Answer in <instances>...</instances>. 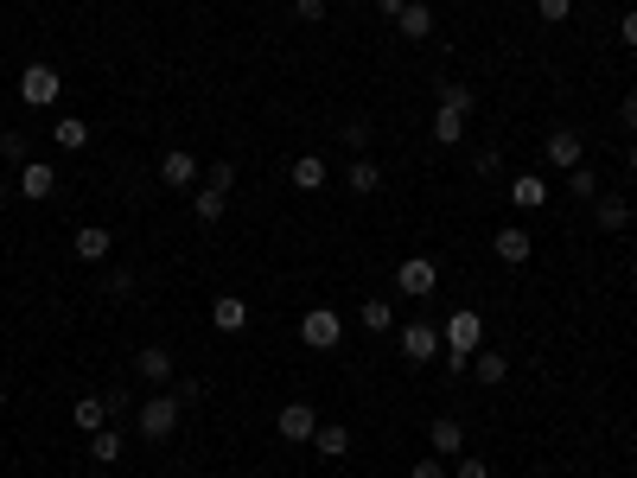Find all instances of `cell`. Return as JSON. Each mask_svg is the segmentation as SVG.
<instances>
[{"instance_id": "1", "label": "cell", "mask_w": 637, "mask_h": 478, "mask_svg": "<svg viewBox=\"0 0 637 478\" xmlns=\"http://www.w3.org/2000/svg\"><path fill=\"white\" fill-rule=\"evenodd\" d=\"M440 345H446L440 357H446V370H453V377H459V370H472V351L485 345V319H478L472 306L446 313V326H440Z\"/></svg>"}, {"instance_id": "2", "label": "cell", "mask_w": 637, "mask_h": 478, "mask_svg": "<svg viewBox=\"0 0 637 478\" xmlns=\"http://www.w3.org/2000/svg\"><path fill=\"white\" fill-rule=\"evenodd\" d=\"M58 96H64V77L51 71V64H26L20 71V102L26 109H51Z\"/></svg>"}, {"instance_id": "3", "label": "cell", "mask_w": 637, "mask_h": 478, "mask_svg": "<svg viewBox=\"0 0 637 478\" xmlns=\"http://www.w3.org/2000/svg\"><path fill=\"white\" fill-rule=\"evenodd\" d=\"M179 415H185L179 396H166V389H160V396H147L141 402V440H166L172 428H179Z\"/></svg>"}, {"instance_id": "4", "label": "cell", "mask_w": 637, "mask_h": 478, "mask_svg": "<svg viewBox=\"0 0 637 478\" xmlns=\"http://www.w3.org/2000/svg\"><path fill=\"white\" fill-rule=\"evenodd\" d=\"M300 338L313 351H338V338H344V319H338V306H313V313L300 319Z\"/></svg>"}, {"instance_id": "5", "label": "cell", "mask_w": 637, "mask_h": 478, "mask_svg": "<svg viewBox=\"0 0 637 478\" xmlns=\"http://www.w3.org/2000/svg\"><path fill=\"white\" fill-rule=\"evenodd\" d=\"M395 338H402V357H408V364H434V357L446 351V345H440V326H427V319H415V326H402Z\"/></svg>"}, {"instance_id": "6", "label": "cell", "mask_w": 637, "mask_h": 478, "mask_svg": "<svg viewBox=\"0 0 637 478\" xmlns=\"http://www.w3.org/2000/svg\"><path fill=\"white\" fill-rule=\"evenodd\" d=\"M542 153H548V166H561V173H574V166H587V141H580L574 128H555L542 141Z\"/></svg>"}, {"instance_id": "7", "label": "cell", "mask_w": 637, "mask_h": 478, "mask_svg": "<svg viewBox=\"0 0 637 478\" xmlns=\"http://www.w3.org/2000/svg\"><path fill=\"white\" fill-rule=\"evenodd\" d=\"M395 287H402V294H415V300H427L440 287V268L427 262V255H408L402 268H395Z\"/></svg>"}, {"instance_id": "8", "label": "cell", "mask_w": 637, "mask_h": 478, "mask_svg": "<svg viewBox=\"0 0 637 478\" xmlns=\"http://www.w3.org/2000/svg\"><path fill=\"white\" fill-rule=\"evenodd\" d=\"M20 198H32V204H45L51 192H58V166H45V160H26L20 166V185H13Z\"/></svg>"}, {"instance_id": "9", "label": "cell", "mask_w": 637, "mask_h": 478, "mask_svg": "<svg viewBox=\"0 0 637 478\" xmlns=\"http://www.w3.org/2000/svg\"><path fill=\"white\" fill-rule=\"evenodd\" d=\"M274 428H281V440H294V447H306V440L319 434V415H313V408H306V402H287Z\"/></svg>"}, {"instance_id": "10", "label": "cell", "mask_w": 637, "mask_h": 478, "mask_svg": "<svg viewBox=\"0 0 637 478\" xmlns=\"http://www.w3.org/2000/svg\"><path fill=\"white\" fill-rule=\"evenodd\" d=\"M427 453H440V459H459V453H466V428H459L453 415H440L434 428H427Z\"/></svg>"}, {"instance_id": "11", "label": "cell", "mask_w": 637, "mask_h": 478, "mask_svg": "<svg viewBox=\"0 0 637 478\" xmlns=\"http://www.w3.org/2000/svg\"><path fill=\"white\" fill-rule=\"evenodd\" d=\"M491 249H497V262L523 268V262H529V249H536V243H529V230H523V224H504V230L491 236Z\"/></svg>"}, {"instance_id": "12", "label": "cell", "mask_w": 637, "mask_h": 478, "mask_svg": "<svg viewBox=\"0 0 637 478\" xmlns=\"http://www.w3.org/2000/svg\"><path fill=\"white\" fill-rule=\"evenodd\" d=\"M134 370H141V383L166 389V383H172V351H166V345H141V357H134Z\"/></svg>"}, {"instance_id": "13", "label": "cell", "mask_w": 637, "mask_h": 478, "mask_svg": "<svg viewBox=\"0 0 637 478\" xmlns=\"http://www.w3.org/2000/svg\"><path fill=\"white\" fill-rule=\"evenodd\" d=\"M109 415H115V396H77V408H71V421H77L83 434L109 428Z\"/></svg>"}, {"instance_id": "14", "label": "cell", "mask_w": 637, "mask_h": 478, "mask_svg": "<svg viewBox=\"0 0 637 478\" xmlns=\"http://www.w3.org/2000/svg\"><path fill=\"white\" fill-rule=\"evenodd\" d=\"M211 326H217V332H243V326H249L243 294H217V300H211Z\"/></svg>"}, {"instance_id": "15", "label": "cell", "mask_w": 637, "mask_h": 478, "mask_svg": "<svg viewBox=\"0 0 637 478\" xmlns=\"http://www.w3.org/2000/svg\"><path fill=\"white\" fill-rule=\"evenodd\" d=\"M160 179H166V185H179V192H185V185L198 179V160H192L185 147H166V153H160Z\"/></svg>"}, {"instance_id": "16", "label": "cell", "mask_w": 637, "mask_h": 478, "mask_svg": "<svg viewBox=\"0 0 637 478\" xmlns=\"http://www.w3.org/2000/svg\"><path fill=\"white\" fill-rule=\"evenodd\" d=\"M71 249L83 255V262H109V249H115V236L102 230V224H83L77 236H71Z\"/></svg>"}, {"instance_id": "17", "label": "cell", "mask_w": 637, "mask_h": 478, "mask_svg": "<svg viewBox=\"0 0 637 478\" xmlns=\"http://www.w3.org/2000/svg\"><path fill=\"white\" fill-rule=\"evenodd\" d=\"M510 204H516V211H542V204H548V185H542L536 173H516V179H510Z\"/></svg>"}, {"instance_id": "18", "label": "cell", "mask_w": 637, "mask_h": 478, "mask_svg": "<svg viewBox=\"0 0 637 478\" xmlns=\"http://www.w3.org/2000/svg\"><path fill=\"white\" fill-rule=\"evenodd\" d=\"M593 217H599V230H625V224H631V198L599 192V198H593Z\"/></svg>"}, {"instance_id": "19", "label": "cell", "mask_w": 637, "mask_h": 478, "mask_svg": "<svg viewBox=\"0 0 637 478\" xmlns=\"http://www.w3.org/2000/svg\"><path fill=\"white\" fill-rule=\"evenodd\" d=\"M313 447H319V459H344V453H351V428H338V421H319Z\"/></svg>"}, {"instance_id": "20", "label": "cell", "mask_w": 637, "mask_h": 478, "mask_svg": "<svg viewBox=\"0 0 637 478\" xmlns=\"http://www.w3.org/2000/svg\"><path fill=\"white\" fill-rule=\"evenodd\" d=\"M51 141H58L64 153H83V147H90V122H77V115H58V128H51Z\"/></svg>"}, {"instance_id": "21", "label": "cell", "mask_w": 637, "mask_h": 478, "mask_svg": "<svg viewBox=\"0 0 637 478\" xmlns=\"http://www.w3.org/2000/svg\"><path fill=\"white\" fill-rule=\"evenodd\" d=\"M395 26H402L408 39H427V32H434V13H427V0H408V7L395 13Z\"/></svg>"}, {"instance_id": "22", "label": "cell", "mask_w": 637, "mask_h": 478, "mask_svg": "<svg viewBox=\"0 0 637 478\" xmlns=\"http://www.w3.org/2000/svg\"><path fill=\"white\" fill-rule=\"evenodd\" d=\"M90 459L96 466H115V459H122V428H96L90 434Z\"/></svg>"}, {"instance_id": "23", "label": "cell", "mask_w": 637, "mask_h": 478, "mask_svg": "<svg viewBox=\"0 0 637 478\" xmlns=\"http://www.w3.org/2000/svg\"><path fill=\"white\" fill-rule=\"evenodd\" d=\"M357 319H364V332H370V338L395 332V306H389V300H364V313H357Z\"/></svg>"}, {"instance_id": "24", "label": "cell", "mask_w": 637, "mask_h": 478, "mask_svg": "<svg viewBox=\"0 0 637 478\" xmlns=\"http://www.w3.org/2000/svg\"><path fill=\"white\" fill-rule=\"evenodd\" d=\"M294 185H300V192H319V185H325V160H319V153H300V160H294Z\"/></svg>"}, {"instance_id": "25", "label": "cell", "mask_w": 637, "mask_h": 478, "mask_svg": "<svg viewBox=\"0 0 637 478\" xmlns=\"http://www.w3.org/2000/svg\"><path fill=\"white\" fill-rule=\"evenodd\" d=\"M192 211L204 217V224H217V217H223V211H230V192H217V185H204V192L192 198Z\"/></svg>"}, {"instance_id": "26", "label": "cell", "mask_w": 637, "mask_h": 478, "mask_svg": "<svg viewBox=\"0 0 637 478\" xmlns=\"http://www.w3.org/2000/svg\"><path fill=\"white\" fill-rule=\"evenodd\" d=\"M434 141H440V147H453V141H466V115H453V109H440V115H434Z\"/></svg>"}, {"instance_id": "27", "label": "cell", "mask_w": 637, "mask_h": 478, "mask_svg": "<svg viewBox=\"0 0 637 478\" xmlns=\"http://www.w3.org/2000/svg\"><path fill=\"white\" fill-rule=\"evenodd\" d=\"M440 109H453V115H472V109H478V96L466 90V83H440Z\"/></svg>"}, {"instance_id": "28", "label": "cell", "mask_w": 637, "mask_h": 478, "mask_svg": "<svg viewBox=\"0 0 637 478\" xmlns=\"http://www.w3.org/2000/svg\"><path fill=\"white\" fill-rule=\"evenodd\" d=\"M344 179H351V192H357V198H370L376 185H383V173H376V160H357V166H351V173H344Z\"/></svg>"}, {"instance_id": "29", "label": "cell", "mask_w": 637, "mask_h": 478, "mask_svg": "<svg viewBox=\"0 0 637 478\" xmlns=\"http://www.w3.org/2000/svg\"><path fill=\"white\" fill-rule=\"evenodd\" d=\"M510 377V357L504 351H478V383H504Z\"/></svg>"}, {"instance_id": "30", "label": "cell", "mask_w": 637, "mask_h": 478, "mask_svg": "<svg viewBox=\"0 0 637 478\" xmlns=\"http://www.w3.org/2000/svg\"><path fill=\"white\" fill-rule=\"evenodd\" d=\"M0 160H7V166H26V160H32V141H26L20 128H13V134H0Z\"/></svg>"}, {"instance_id": "31", "label": "cell", "mask_w": 637, "mask_h": 478, "mask_svg": "<svg viewBox=\"0 0 637 478\" xmlns=\"http://www.w3.org/2000/svg\"><path fill=\"white\" fill-rule=\"evenodd\" d=\"M567 192H574V198H599V173H593V166H574V173H567Z\"/></svg>"}, {"instance_id": "32", "label": "cell", "mask_w": 637, "mask_h": 478, "mask_svg": "<svg viewBox=\"0 0 637 478\" xmlns=\"http://www.w3.org/2000/svg\"><path fill=\"white\" fill-rule=\"evenodd\" d=\"M344 147H357V153L370 147V122H364V115H351V122H344Z\"/></svg>"}, {"instance_id": "33", "label": "cell", "mask_w": 637, "mask_h": 478, "mask_svg": "<svg viewBox=\"0 0 637 478\" xmlns=\"http://www.w3.org/2000/svg\"><path fill=\"white\" fill-rule=\"evenodd\" d=\"M102 294H115V300H128L134 294V268H115L109 281H102Z\"/></svg>"}, {"instance_id": "34", "label": "cell", "mask_w": 637, "mask_h": 478, "mask_svg": "<svg viewBox=\"0 0 637 478\" xmlns=\"http://www.w3.org/2000/svg\"><path fill=\"white\" fill-rule=\"evenodd\" d=\"M453 478H491V466L478 453H459V466H453Z\"/></svg>"}, {"instance_id": "35", "label": "cell", "mask_w": 637, "mask_h": 478, "mask_svg": "<svg viewBox=\"0 0 637 478\" xmlns=\"http://www.w3.org/2000/svg\"><path fill=\"white\" fill-rule=\"evenodd\" d=\"M536 13H542V20H548V26H561V20H567V13H574V0H536Z\"/></svg>"}, {"instance_id": "36", "label": "cell", "mask_w": 637, "mask_h": 478, "mask_svg": "<svg viewBox=\"0 0 637 478\" xmlns=\"http://www.w3.org/2000/svg\"><path fill=\"white\" fill-rule=\"evenodd\" d=\"M408 478H446V459L427 453V459H415V472H408Z\"/></svg>"}, {"instance_id": "37", "label": "cell", "mask_w": 637, "mask_h": 478, "mask_svg": "<svg viewBox=\"0 0 637 478\" xmlns=\"http://www.w3.org/2000/svg\"><path fill=\"white\" fill-rule=\"evenodd\" d=\"M294 13H300L306 26H319V20H325V0H294Z\"/></svg>"}, {"instance_id": "38", "label": "cell", "mask_w": 637, "mask_h": 478, "mask_svg": "<svg viewBox=\"0 0 637 478\" xmlns=\"http://www.w3.org/2000/svg\"><path fill=\"white\" fill-rule=\"evenodd\" d=\"M497 166H504V160H497V153L485 147V153H478V160H472V173H478V179H497Z\"/></svg>"}, {"instance_id": "39", "label": "cell", "mask_w": 637, "mask_h": 478, "mask_svg": "<svg viewBox=\"0 0 637 478\" xmlns=\"http://www.w3.org/2000/svg\"><path fill=\"white\" fill-rule=\"evenodd\" d=\"M211 185H217V192H230V185H236V166L217 160V166H211Z\"/></svg>"}, {"instance_id": "40", "label": "cell", "mask_w": 637, "mask_h": 478, "mask_svg": "<svg viewBox=\"0 0 637 478\" xmlns=\"http://www.w3.org/2000/svg\"><path fill=\"white\" fill-rule=\"evenodd\" d=\"M618 39H625V51H637V7L625 13V26H618Z\"/></svg>"}, {"instance_id": "41", "label": "cell", "mask_w": 637, "mask_h": 478, "mask_svg": "<svg viewBox=\"0 0 637 478\" xmlns=\"http://www.w3.org/2000/svg\"><path fill=\"white\" fill-rule=\"evenodd\" d=\"M618 122H625V128L637 134V96H625V109H618Z\"/></svg>"}, {"instance_id": "42", "label": "cell", "mask_w": 637, "mask_h": 478, "mask_svg": "<svg viewBox=\"0 0 637 478\" xmlns=\"http://www.w3.org/2000/svg\"><path fill=\"white\" fill-rule=\"evenodd\" d=\"M376 7H383V13H389V20H395V13H402V7H408V0H376Z\"/></svg>"}, {"instance_id": "43", "label": "cell", "mask_w": 637, "mask_h": 478, "mask_svg": "<svg viewBox=\"0 0 637 478\" xmlns=\"http://www.w3.org/2000/svg\"><path fill=\"white\" fill-rule=\"evenodd\" d=\"M13 198V185H7V173H0V204H7Z\"/></svg>"}, {"instance_id": "44", "label": "cell", "mask_w": 637, "mask_h": 478, "mask_svg": "<svg viewBox=\"0 0 637 478\" xmlns=\"http://www.w3.org/2000/svg\"><path fill=\"white\" fill-rule=\"evenodd\" d=\"M631 173H637V147H631Z\"/></svg>"}, {"instance_id": "45", "label": "cell", "mask_w": 637, "mask_h": 478, "mask_svg": "<svg viewBox=\"0 0 637 478\" xmlns=\"http://www.w3.org/2000/svg\"><path fill=\"white\" fill-rule=\"evenodd\" d=\"M631 281H637V262H631Z\"/></svg>"}]
</instances>
